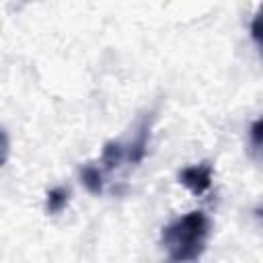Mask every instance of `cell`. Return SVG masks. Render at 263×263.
<instances>
[{
  "mask_svg": "<svg viewBox=\"0 0 263 263\" xmlns=\"http://www.w3.org/2000/svg\"><path fill=\"white\" fill-rule=\"evenodd\" d=\"M210 238V218L201 212H189L168 226H164L160 242L166 263H191L197 261Z\"/></svg>",
  "mask_w": 263,
  "mask_h": 263,
  "instance_id": "6da1fadb",
  "label": "cell"
},
{
  "mask_svg": "<svg viewBox=\"0 0 263 263\" xmlns=\"http://www.w3.org/2000/svg\"><path fill=\"white\" fill-rule=\"evenodd\" d=\"M179 181L195 195L205 193L212 187V164L210 162H199V164H191L185 166L179 173Z\"/></svg>",
  "mask_w": 263,
  "mask_h": 263,
  "instance_id": "7a4b0ae2",
  "label": "cell"
},
{
  "mask_svg": "<svg viewBox=\"0 0 263 263\" xmlns=\"http://www.w3.org/2000/svg\"><path fill=\"white\" fill-rule=\"evenodd\" d=\"M152 119H154L152 115H150V119H148V117L142 119V123L138 125L136 136L132 138L129 146L125 148V160H127L129 164H138V162H142V158L146 156L148 140H150V125H152Z\"/></svg>",
  "mask_w": 263,
  "mask_h": 263,
  "instance_id": "3957f363",
  "label": "cell"
},
{
  "mask_svg": "<svg viewBox=\"0 0 263 263\" xmlns=\"http://www.w3.org/2000/svg\"><path fill=\"white\" fill-rule=\"evenodd\" d=\"M123 160H125V146H123L121 142L111 140V142H107V144L103 146V152H101V164H103V168L113 171V168L119 166Z\"/></svg>",
  "mask_w": 263,
  "mask_h": 263,
  "instance_id": "277c9868",
  "label": "cell"
},
{
  "mask_svg": "<svg viewBox=\"0 0 263 263\" xmlns=\"http://www.w3.org/2000/svg\"><path fill=\"white\" fill-rule=\"evenodd\" d=\"M80 181L92 195H99L103 191V183H105L103 181V168L97 164H84L80 168Z\"/></svg>",
  "mask_w": 263,
  "mask_h": 263,
  "instance_id": "5b68a950",
  "label": "cell"
},
{
  "mask_svg": "<svg viewBox=\"0 0 263 263\" xmlns=\"http://www.w3.org/2000/svg\"><path fill=\"white\" fill-rule=\"evenodd\" d=\"M68 199H70V193H68L66 187H53V189L47 191L45 208H47L49 214H58L68 205Z\"/></svg>",
  "mask_w": 263,
  "mask_h": 263,
  "instance_id": "8992f818",
  "label": "cell"
},
{
  "mask_svg": "<svg viewBox=\"0 0 263 263\" xmlns=\"http://www.w3.org/2000/svg\"><path fill=\"white\" fill-rule=\"evenodd\" d=\"M8 152H10V142H8V136H6V132L0 127V166L6 162V158H8Z\"/></svg>",
  "mask_w": 263,
  "mask_h": 263,
  "instance_id": "52a82bcc",
  "label": "cell"
},
{
  "mask_svg": "<svg viewBox=\"0 0 263 263\" xmlns=\"http://www.w3.org/2000/svg\"><path fill=\"white\" fill-rule=\"evenodd\" d=\"M251 140H253V146L259 148L261 146V121H255L253 127H251Z\"/></svg>",
  "mask_w": 263,
  "mask_h": 263,
  "instance_id": "ba28073f",
  "label": "cell"
},
{
  "mask_svg": "<svg viewBox=\"0 0 263 263\" xmlns=\"http://www.w3.org/2000/svg\"><path fill=\"white\" fill-rule=\"evenodd\" d=\"M251 31H253V39L259 43V16L253 21V27H251Z\"/></svg>",
  "mask_w": 263,
  "mask_h": 263,
  "instance_id": "9c48e42d",
  "label": "cell"
}]
</instances>
